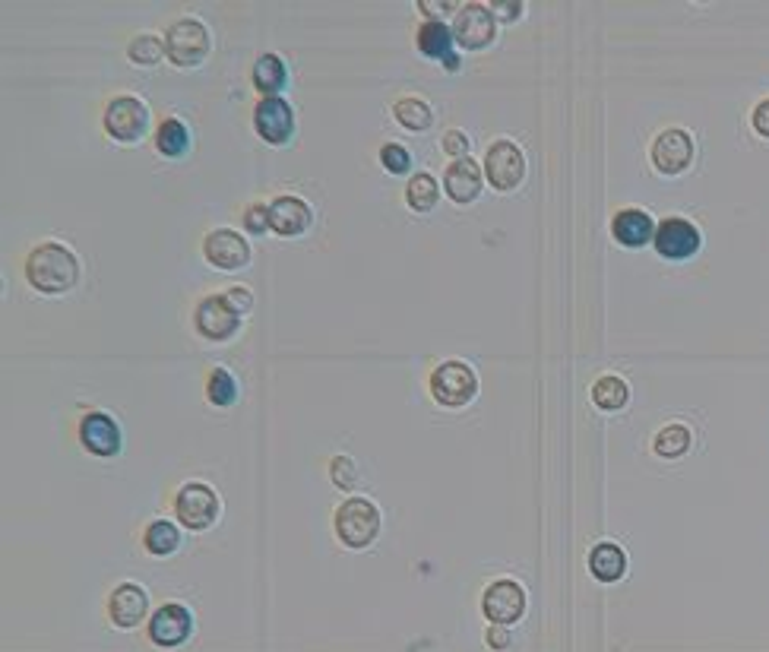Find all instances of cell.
Listing matches in <instances>:
<instances>
[{
    "mask_svg": "<svg viewBox=\"0 0 769 652\" xmlns=\"http://www.w3.org/2000/svg\"><path fill=\"white\" fill-rule=\"evenodd\" d=\"M26 279L42 295H64L80 279V260L64 244H38L26 257Z\"/></svg>",
    "mask_w": 769,
    "mask_h": 652,
    "instance_id": "1",
    "label": "cell"
},
{
    "mask_svg": "<svg viewBox=\"0 0 769 652\" xmlns=\"http://www.w3.org/2000/svg\"><path fill=\"white\" fill-rule=\"evenodd\" d=\"M336 535L342 545L349 548H368L377 532H380V510L368 501V497H349L339 510H336Z\"/></svg>",
    "mask_w": 769,
    "mask_h": 652,
    "instance_id": "2",
    "label": "cell"
},
{
    "mask_svg": "<svg viewBox=\"0 0 769 652\" xmlns=\"http://www.w3.org/2000/svg\"><path fill=\"white\" fill-rule=\"evenodd\" d=\"M478 393V377L466 361H444L431 374V396L447 409L469 406Z\"/></svg>",
    "mask_w": 769,
    "mask_h": 652,
    "instance_id": "3",
    "label": "cell"
},
{
    "mask_svg": "<svg viewBox=\"0 0 769 652\" xmlns=\"http://www.w3.org/2000/svg\"><path fill=\"white\" fill-rule=\"evenodd\" d=\"M105 133L118 143H140L149 130V108L146 102L133 99V95H118L105 108Z\"/></svg>",
    "mask_w": 769,
    "mask_h": 652,
    "instance_id": "4",
    "label": "cell"
},
{
    "mask_svg": "<svg viewBox=\"0 0 769 652\" xmlns=\"http://www.w3.org/2000/svg\"><path fill=\"white\" fill-rule=\"evenodd\" d=\"M165 54L171 64H178L184 70L197 67L206 61L209 54V32L200 19H178L175 26L165 35Z\"/></svg>",
    "mask_w": 769,
    "mask_h": 652,
    "instance_id": "5",
    "label": "cell"
},
{
    "mask_svg": "<svg viewBox=\"0 0 769 652\" xmlns=\"http://www.w3.org/2000/svg\"><path fill=\"white\" fill-rule=\"evenodd\" d=\"M219 510H222L219 494L203 482H190L175 494L178 520H181V526L194 529V532H203L213 526L219 520Z\"/></svg>",
    "mask_w": 769,
    "mask_h": 652,
    "instance_id": "6",
    "label": "cell"
},
{
    "mask_svg": "<svg viewBox=\"0 0 769 652\" xmlns=\"http://www.w3.org/2000/svg\"><path fill=\"white\" fill-rule=\"evenodd\" d=\"M497 35V19L494 10L485 4H463L453 23V38L459 48L466 51H482L494 42Z\"/></svg>",
    "mask_w": 769,
    "mask_h": 652,
    "instance_id": "7",
    "label": "cell"
},
{
    "mask_svg": "<svg viewBox=\"0 0 769 652\" xmlns=\"http://www.w3.org/2000/svg\"><path fill=\"white\" fill-rule=\"evenodd\" d=\"M241 317H244V314H238V311L232 308V301H228L225 295H206V298L197 304L194 323H197V333H200L203 339H209V342H225V339H232V336L241 330Z\"/></svg>",
    "mask_w": 769,
    "mask_h": 652,
    "instance_id": "8",
    "label": "cell"
},
{
    "mask_svg": "<svg viewBox=\"0 0 769 652\" xmlns=\"http://www.w3.org/2000/svg\"><path fill=\"white\" fill-rule=\"evenodd\" d=\"M485 178L494 190H516L526 178V156L513 140H497L488 149L485 159Z\"/></svg>",
    "mask_w": 769,
    "mask_h": 652,
    "instance_id": "9",
    "label": "cell"
},
{
    "mask_svg": "<svg viewBox=\"0 0 769 652\" xmlns=\"http://www.w3.org/2000/svg\"><path fill=\"white\" fill-rule=\"evenodd\" d=\"M254 130L269 146H285L295 137V111L282 95L276 99H260L254 108Z\"/></svg>",
    "mask_w": 769,
    "mask_h": 652,
    "instance_id": "10",
    "label": "cell"
},
{
    "mask_svg": "<svg viewBox=\"0 0 769 652\" xmlns=\"http://www.w3.org/2000/svg\"><path fill=\"white\" fill-rule=\"evenodd\" d=\"M652 244H656V251L665 257V260H687L694 257L700 251V228L694 222H687L681 216H671L665 222L656 225V238H652Z\"/></svg>",
    "mask_w": 769,
    "mask_h": 652,
    "instance_id": "11",
    "label": "cell"
},
{
    "mask_svg": "<svg viewBox=\"0 0 769 652\" xmlns=\"http://www.w3.org/2000/svg\"><path fill=\"white\" fill-rule=\"evenodd\" d=\"M203 257L209 260V266H216V270L235 273L251 263V244L244 241V235L232 232V228H216V232H209L203 241Z\"/></svg>",
    "mask_w": 769,
    "mask_h": 652,
    "instance_id": "12",
    "label": "cell"
},
{
    "mask_svg": "<svg viewBox=\"0 0 769 652\" xmlns=\"http://www.w3.org/2000/svg\"><path fill=\"white\" fill-rule=\"evenodd\" d=\"M482 608L491 624H501V627L516 624L526 611V589L513 580H497L485 589Z\"/></svg>",
    "mask_w": 769,
    "mask_h": 652,
    "instance_id": "13",
    "label": "cell"
},
{
    "mask_svg": "<svg viewBox=\"0 0 769 652\" xmlns=\"http://www.w3.org/2000/svg\"><path fill=\"white\" fill-rule=\"evenodd\" d=\"M190 634H194V618H190V611L178 602L162 605L149 621V640L162 649H175L187 643Z\"/></svg>",
    "mask_w": 769,
    "mask_h": 652,
    "instance_id": "14",
    "label": "cell"
},
{
    "mask_svg": "<svg viewBox=\"0 0 769 652\" xmlns=\"http://www.w3.org/2000/svg\"><path fill=\"white\" fill-rule=\"evenodd\" d=\"M694 159V140L690 133L671 127L665 133H659L656 143H652V165H656L662 175H681V171Z\"/></svg>",
    "mask_w": 769,
    "mask_h": 652,
    "instance_id": "15",
    "label": "cell"
},
{
    "mask_svg": "<svg viewBox=\"0 0 769 652\" xmlns=\"http://www.w3.org/2000/svg\"><path fill=\"white\" fill-rule=\"evenodd\" d=\"M80 444L92 456H118L121 453V428L108 412H89L80 421Z\"/></svg>",
    "mask_w": 769,
    "mask_h": 652,
    "instance_id": "16",
    "label": "cell"
},
{
    "mask_svg": "<svg viewBox=\"0 0 769 652\" xmlns=\"http://www.w3.org/2000/svg\"><path fill=\"white\" fill-rule=\"evenodd\" d=\"M314 222L311 206L301 197H276L269 203V228L282 238H298L304 235Z\"/></svg>",
    "mask_w": 769,
    "mask_h": 652,
    "instance_id": "17",
    "label": "cell"
},
{
    "mask_svg": "<svg viewBox=\"0 0 769 652\" xmlns=\"http://www.w3.org/2000/svg\"><path fill=\"white\" fill-rule=\"evenodd\" d=\"M418 42V51L425 57H434V61H444V67H450V73L459 70V57H456V38H453V29L447 23H440V19H428L425 26L418 29L415 35Z\"/></svg>",
    "mask_w": 769,
    "mask_h": 652,
    "instance_id": "18",
    "label": "cell"
},
{
    "mask_svg": "<svg viewBox=\"0 0 769 652\" xmlns=\"http://www.w3.org/2000/svg\"><path fill=\"white\" fill-rule=\"evenodd\" d=\"M146 611H149L146 589L133 586V583L118 586V589L111 592V599H108V615H111V621L118 624V627H137L146 618Z\"/></svg>",
    "mask_w": 769,
    "mask_h": 652,
    "instance_id": "19",
    "label": "cell"
},
{
    "mask_svg": "<svg viewBox=\"0 0 769 652\" xmlns=\"http://www.w3.org/2000/svg\"><path fill=\"white\" fill-rule=\"evenodd\" d=\"M482 178H485V171L475 165V159H456L450 168H447V175H444V187H447V197L453 200V203H472L478 194H482Z\"/></svg>",
    "mask_w": 769,
    "mask_h": 652,
    "instance_id": "20",
    "label": "cell"
},
{
    "mask_svg": "<svg viewBox=\"0 0 769 652\" xmlns=\"http://www.w3.org/2000/svg\"><path fill=\"white\" fill-rule=\"evenodd\" d=\"M611 235L624 247H643L656 238V222H652V216L643 213V209H621V213L611 219Z\"/></svg>",
    "mask_w": 769,
    "mask_h": 652,
    "instance_id": "21",
    "label": "cell"
},
{
    "mask_svg": "<svg viewBox=\"0 0 769 652\" xmlns=\"http://www.w3.org/2000/svg\"><path fill=\"white\" fill-rule=\"evenodd\" d=\"M251 80L263 99H276V95L288 86V67L279 54H260Z\"/></svg>",
    "mask_w": 769,
    "mask_h": 652,
    "instance_id": "22",
    "label": "cell"
},
{
    "mask_svg": "<svg viewBox=\"0 0 769 652\" xmlns=\"http://www.w3.org/2000/svg\"><path fill=\"white\" fill-rule=\"evenodd\" d=\"M589 570H592L595 580L614 583V580L624 577V570H627V554L621 551V545L599 542V545L589 551Z\"/></svg>",
    "mask_w": 769,
    "mask_h": 652,
    "instance_id": "23",
    "label": "cell"
},
{
    "mask_svg": "<svg viewBox=\"0 0 769 652\" xmlns=\"http://www.w3.org/2000/svg\"><path fill=\"white\" fill-rule=\"evenodd\" d=\"M156 149L165 159H181L190 149V130L181 118H165L156 133Z\"/></svg>",
    "mask_w": 769,
    "mask_h": 652,
    "instance_id": "24",
    "label": "cell"
},
{
    "mask_svg": "<svg viewBox=\"0 0 769 652\" xmlns=\"http://www.w3.org/2000/svg\"><path fill=\"white\" fill-rule=\"evenodd\" d=\"M592 402L605 412H618L630 402V387L618 374H605L592 383Z\"/></svg>",
    "mask_w": 769,
    "mask_h": 652,
    "instance_id": "25",
    "label": "cell"
},
{
    "mask_svg": "<svg viewBox=\"0 0 769 652\" xmlns=\"http://www.w3.org/2000/svg\"><path fill=\"white\" fill-rule=\"evenodd\" d=\"M143 542H146L149 554H156V558H168V554H175L178 545H181V529L175 523H168V520H156V523H149Z\"/></svg>",
    "mask_w": 769,
    "mask_h": 652,
    "instance_id": "26",
    "label": "cell"
},
{
    "mask_svg": "<svg viewBox=\"0 0 769 652\" xmlns=\"http://www.w3.org/2000/svg\"><path fill=\"white\" fill-rule=\"evenodd\" d=\"M206 399L213 402L216 409H228L238 402V380L232 377V371L216 368L206 380Z\"/></svg>",
    "mask_w": 769,
    "mask_h": 652,
    "instance_id": "27",
    "label": "cell"
},
{
    "mask_svg": "<svg viewBox=\"0 0 769 652\" xmlns=\"http://www.w3.org/2000/svg\"><path fill=\"white\" fill-rule=\"evenodd\" d=\"M393 114H396V121L406 127V130H428L431 124H434V111L428 108V102H421V99H402V102H396L393 105Z\"/></svg>",
    "mask_w": 769,
    "mask_h": 652,
    "instance_id": "28",
    "label": "cell"
},
{
    "mask_svg": "<svg viewBox=\"0 0 769 652\" xmlns=\"http://www.w3.org/2000/svg\"><path fill=\"white\" fill-rule=\"evenodd\" d=\"M406 200L415 213H431L440 200V187L431 175H415L406 187Z\"/></svg>",
    "mask_w": 769,
    "mask_h": 652,
    "instance_id": "29",
    "label": "cell"
},
{
    "mask_svg": "<svg viewBox=\"0 0 769 652\" xmlns=\"http://www.w3.org/2000/svg\"><path fill=\"white\" fill-rule=\"evenodd\" d=\"M690 450V431L684 425H665L656 434V453L662 459H678Z\"/></svg>",
    "mask_w": 769,
    "mask_h": 652,
    "instance_id": "30",
    "label": "cell"
},
{
    "mask_svg": "<svg viewBox=\"0 0 769 652\" xmlns=\"http://www.w3.org/2000/svg\"><path fill=\"white\" fill-rule=\"evenodd\" d=\"M162 54H165V42H159L156 35H137L127 45V57H130L133 64H143V67L159 64Z\"/></svg>",
    "mask_w": 769,
    "mask_h": 652,
    "instance_id": "31",
    "label": "cell"
},
{
    "mask_svg": "<svg viewBox=\"0 0 769 652\" xmlns=\"http://www.w3.org/2000/svg\"><path fill=\"white\" fill-rule=\"evenodd\" d=\"M380 165L390 171V175H406V171L412 168V156L406 146L399 143H383L380 146Z\"/></svg>",
    "mask_w": 769,
    "mask_h": 652,
    "instance_id": "32",
    "label": "cell"
},
{
    "mask_svg": "<svg viewBox=\"0 0 769 652\" xmlns=\"http://www.w3.org/2000/svg\"><path fill=\"white\" fill-rule=\"evenodd\" d=\"M244 228L251 235H263L269 232V206L266 203H254L244 209Z\"/></svg>",
    "mask_w": 769,
    "mask_h": 652,
    "instance_id": "33",
    "label": "cell"
},
{
    "mask_svg": "<svg viewBox=\"0 0 769 652\" xmlns=\"http://www.w3.org/2000/svg\"><path fill=\"white\" fill-rule=\"evenodd\" d=\"M333 482H336L339 488H352V485L358 482V472H355L352 459H345V456H336V459H333Z\"/></svg>",
    "mask_w": 769,
    "mask_h": 652,
    "instance_id": "34",
    "label": "cell"
},
{
    "mask_svg": "<svg viewBox=\"0 0 769 652\" xmlns=\"http://www.w3.org/2000/svg\"><path fill=\"white\" fill-rule=\"evenodd\" d=\"M444 152H450V156H456V159H466L469 137H466L463 130H447L444 133Z\"/></svg>",
    "mask_w": 769,
    "mask_h": 652,
    "instance_id": "35",
    "label": "cell"
},
{
    "mask_svg": "<svg viewBox=\"0 0 769 652\" xmlns=\"http://www.w3.org/2000/svg\"><path fill=\"white\" fill-rule=\"evenodd\" d=\"M225 298L232 301V308L238 311V314H247L254 308V292L251 289H241V285H235V289H228L225 292Z\"/></svg>",
    "mask_w": 769,
    "mask_h": 652,
    "instance_id": "36",
    "label": "cell"
},
{
    "mask_svg": "<svg viewBox=\"0 0 769 652\" xmlns=\"http://www.w3.org/2000/svg\"><path fill=\"white\" fill-rule=\"evenodd\" d=\"M751 121H754V130L760 133V137L769 140V99L754 108V118H751Z\"/></svg>",
    "mask_w": 769,
    "mask_h": 652,
    "instance_id": "37",
    "label": "cell"
},
{
    "mask_svg": "<svg viewBox=\"0 0 769 652\" xmlns=\"http://www.w3.org/2000/svg\"><path fill=\"white\" fill-rule=\"evenodd\" d=\"M494 13L497 16H504V23H513V19H519L526 13V7L523 4H507V0H497L494 4Z\"/></svg>",
    "mask_w": 769,
    "mask_h": 652,
    "instance_id": "38",
    "label": "cell"
},
{
    "mask_svg": "<svg viewBox=\"0 0 769 652\" xmlns=\"http://www.w3.org/2000/svg\"><path fill=\"white\" fill-rule=\"evenodd\" d=\"M488 646H491V649H507V646H510V634H507L501 624H494V627L488 630Z\"/></svg>",
    "mask_w": 769,
    "mask_h": 652,
    "instance_id": "39",
    "label": "cell"
},
{
    "mask_svg": "<svg viewBox=\"0 0 769 652\" xmlns=\"http://www.w3.org/2000/svg\"><path fill=\"white\" fill-rule=\"evenodd\" d=\"M418 10H425V13H450V10H456V4H418Z\"/></svg>",
    "mask_w": 769,
    "mask_h": 652,
    "instance_id": "40",
    "label": "cell"
}]
</instances>
